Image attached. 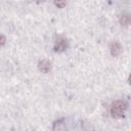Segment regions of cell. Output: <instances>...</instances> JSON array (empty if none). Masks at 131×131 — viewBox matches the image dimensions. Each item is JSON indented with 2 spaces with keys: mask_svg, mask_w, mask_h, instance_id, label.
<instances>
[{
  "mask_svg": "<svg viewBox=\"0 0 131 131\" xmlns=\"http://www.w3.org/2000/svg\"><path fill=\"white\" fill-rule=\"evenodd\" d=\"M126 108H127L126 102H124L122 100H116L113 102V104L111 106V115L116 119L122 118L125 115Z\"/></svg>",
  "mask_w": 131,
  "mask_h": 131,
  "instance_id": "6da1fadb",
  "label": "cell"
},
{
  "mask_svg": "<svg viewBox=\"0 0 131 131\" xmlns=\"http://www.w3.org/2000/svg\"><path fill=\"white\" fill-rule=\"evenodd\" d=\"M68 48V40L63 36H57L54 42V50L55 51H63Z\"/></svg>",
  "mask_w": 131,
  "mask_h": 131,
  "instance_id": "7a4b0ae2",
  "label": "cell"
},
{
  "mask_svg": "<svg viewBox=\"0 0 131 131\" xmlns=\"http://www.w3.org/2000/svg\"><path fill=\"white\" fill-rule=\"evenodd\" d=\"M110 51L113 56H118L122 52V45L118 41H113L110 45Z\"/></svg>",
  "mask_w": 131,
  "mask_h": 131,
  "instance_id": "3957f363",
  "label": "cell"
},
{
  "mask_svg": "<svg viewBox=\"0 0 131 131\" xmlns=\"http://www.w3.org/2000/svg\"><path fill=\"white\" fill-rule=\"evenodd\" d=\"M38 68L41 72L43 73H48L50 70H51V62L48 61L47 59H42L39 61L38 63Z\"/></svg>",
  "mask_w": 131,
  "mask_h": 131,
  "instance_id": "277c9868",
  "label": "cell"
},
{
  "mask_svg": "<svg viewBox=\"0 0 131 131\" xmlns=\"http://www.w3.org/2000/svg\"><path fill=\"white\" fill-rule=\"evenodd\" d=\"M53 131H66V124L63 123V120H58L53 123L52 126Z\"/></svg>",
  "mask_w": 131,
  "mask_h": 131,
  "instance_id": "5b68a950",
  "label": "cell"
},
{
  "mask_svg": "<svg viewBox=\"0 0 131 131\" xmlns=\"http://www.w3.org/2000/svg\"><path fill=\"white\" fill-rule=\"evenodd\" d=\"M130 21H131V19H130V16L128 14H123V15L120 16V24H121V26L128 27L130 25Z\"/></svg>",
  "mask_w": 131,
  "mask_h": 131,
  "instance_id": "8992f818",
  "label": "cell"
},
{
  "mask_svg": "<svg viewBox=\"0 0 131 131\" xmlns=\"http://www.w3.org/2000/svg\"><path fill=\"white\" fill-rule=\"evenodd\" d=\"M5 43H6V38H5V36L2 35V34H0V46L5 45Z\"/></svg>",
  "mask_w": 131,
  "mask_h": 131,
  "instance_id": "52a82bcc",
  "label": "cell"
},
{
  "mask_svg": "<svg viewBox=\"0 0 131 131\" xmlns=\"http://www.w3.org/2000/svg\"><path fill=\"white\" fill-rule=\"evenodd\" d=\"M54 4L57 6V7H60V8H62L63 6H66V2L64 1H62V2H59V1H57V2H54Z\"/></svg>",
  "mask_w": 131,
  "mask_h": 131,
  "instance_id": "ba28073f",
  "label": "cell"
}]
</instances>
